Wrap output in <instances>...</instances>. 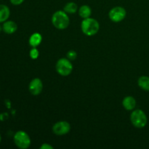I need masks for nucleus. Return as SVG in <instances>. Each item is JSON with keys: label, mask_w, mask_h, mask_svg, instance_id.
I'll return each mask as SVG.
<instances>
[{"label": "nucleus", "mask_w": 149, "mask_h": 149, "mask_svg": "<svg viewBox=\"0 0 149 149\" xmlns=\"http://www.w3.org/2000/svg\"><path fill=\"white\" fill-rule=\"evenodd\" d=\"M14 143L17 148L20 149H26L31 146V138L26 132L19 130L15 134Z\"/></svg>", "instance_id": "4"}, {"label": "nucleus", "mask_w": 149, "mask_h": 149, "mask_svg": "<svg viewBox=\"0 0 149 149\" xmlns=\"http://www.w3.org/2000/svg\"><path fill=\"white\" fill-rule=\"evenodd\" d=\"M79 14L82 18H87L91 16L92 10L88 5H83L79 10Z\"/></svg>", "instance_id": "14"}, {"label": "nucleus", "mask_w": 149, "mask_h": 149, "mask_svg": "<svg viewBox=\"0 0 149 149\" xmlns=\"http://www.w3.org/2000/svg\"><path fill=\"white\" fill-rule=\"evenodd\" d=\"M138 86L145 91H149V77L143 76L138 79Z\"/></svg>", "instance_id": "13"}, {"label": "nucleus", "mask_w": 149, "mask_h": 149, "mask_svg": "<svg viewBox=\"0 0 149 149\" xmlns=\"http://www.w3.org/2000/svg\"><path fill=\"white\" fill-rule=\"evenodd\" d=\"M42 40V35L39 33H34L30 36L29 39V45L32 47H36L41 44Z\"/></svg>", "instance_id": "12"}, {"label": "nucleus", "mask_w": 149, "mask_h": 149, "mask_svg": "<svg viewBox=\"0 0 149 149\" xmlns=\"http://www.w3.org/2000/svg\"><path fill=\"white\" fill-rule=\"evenodd\" d=\"M1 30H2V27H1V25H0V33H1Z\"/></svg>", "instance_id": "20"}, {"label": "nucleus", "mask_w": 149, "mask_h": 149, "mask_svg": "<svg viewBox=\"0 0 149 149\" xmlns=\"http://www.w3.org/2000/svg\"><path fill=\"white\" fill-rule=\"evenodd\" d=\"M40 148H42V149H52L53 148V147L48 143H43L42 145V146H40Z\"/></svg>", "instance_id": "19"}, {"label": "nucleus", "mask_w": 149, "mask_h": 149, "mask_svg": "<svg viewBox=\"0 0 149 149\" xmlns=\"http://www.w3.org/2000/svg\"><path fill=\"white\" fill-rule=\"evenodd\" d=\"M124 108L127 111H132L136 106V100L132 96H127L122 101Z\"/></svg>", "instance_id": "10"}, {"label": "nucleus", "mask_w": 149, "mask_h": 149, "mask_svg": "<svg viewBox=\"0 0 149 149\" xmlns=\"http://www.w3.org/2000/svg\"><path fill=\"white\" fill-rule=\"evenodd\" d=\"M17 26L13 20H6L4 22L2 26V30L4 33L7 34H12L14 33L17 31Z\"/></svg>", "instance_id": "9"}, {"label": "nucleus", "mask_w": 149, "mask_h": 149, "mask_svg": "<svg viewBox=\"0 0 149 149\" xmlns=\"http://www.w3.org/2000/svg\"><path fill=\"white\" fill-rule=\"evenodd\" d=\"M42 89H43V84L39 78L33 79L29 85V92L33 95H38L40 94L42 91Z\"/></svg>", "instance_id": "8"}, {"label": "nucleus", "mask_w": 149, "mask_h": 149, "mask_svg": "<svg viewBox=\"0 0 149 149\" xmlns=\"http://www.w3.org/2000/svg\"><path fill=\"white\" fill-rule=\"evenodd\" d=\"M29 55H30V57L31 59L36 60L37 59L38 57H39V52L36 47H33L31 49L30 52H29Z\"/></svg>", "instance_id": "16"}, {"label": "nucleus", "mask_w": 149, "mask_h": 149, "mask_svg": "<svg viewBox=\"0 0 149 149\" xmlns=\"http://www.w3.org/2000/svg\"><path fill=\"white\" fill-rule=\"evenodd\" d=\"M66 56L68 60H70V61H74V60H75L76 58H77V54L75 51L71 49V50H69L68 52H67Z\"/></svg>", "instance_id": "17"}, {"label": "nucleus", "mask_w": 149, "mask_h": 149, "mask_svg": "<svg viewBox=\"0 0 149 149\" xmlns=\"http://www.w3.org/2000/svg\"><path fill=\"white\" fill-rule=\"evenodd\" d=\"M1 134H0V143H1Z\"/></svg>", "instance_id": "21"}, {"label": "nucleus", "mask_w": 149, "mask_h": 149, "mask_svg": "<svg viewBox=\"0 0 149 149\" xmlns=\"http://www.w3.org/2000/svg\"><path fill=\"white\" fill-rule=\"evenodd\" d=\"M71 130V125L68 122L60 121L52 127V132L56 135H64L68 134Z\"/></svg>", "instance_id": "7"}, {"label": "nucleus", "mask_w": 149, "mask_h": 149, "mask_svg": "<svg viewBox=\"0 0 149 149\" xmlns=\"http://www.w3.org/2000/svg\"><path fill=\"white\" fill-rule=\"evenodd\" d=\"M24 1V0H10V2L13 5H20Z\"/></svg>", "instance_id": "18"}, {"label": "nucleus", "mask_w": 149, "mask_h": 149, "mask_svg": "<svg viewBox=\"0 0 149 149\" xmlns=\"http://www.w3.org/2000/svg\"><path fill=\"white\" fill-rule=\"evenodd\" d=\"M10 11L9 7L4 4H0V23H4L8 20Z\"/></svg>", "instance_id": "11"}, {"label": "nucleus", "mask_w": 149, "mask_h": 149, "mask_svg": "<svg viewBox=\"0 0 149 149\" xmlns=\"http://www.w3.org/2000/svg\"><path fill=\"white\" fill-rule=\"evenodd\" d=\"M81 29L83 33L89 36L95 35L100 29V24L97 20L92 17L84 18L81 23Z\"/></svg>", "instance_id": "1"}, {"label": "nucleus", "mask_w": 149, "mask_h": 149, "mask_svg": "<svg viewBox=\"0 0 149 149\" xmlns=\"http://www.w3.org/2000/svg\"><path fill=\"white\" fill-rule=\"evenodd\" d=\"M52 23L56 29L63 30L69 26V17L65 11L58 10L55 12L52 17Z\"/></svg>", "instance_id": "2"}, {"label": "nucleus", "mask_w": 149, "mask_h": 149, "mask_svg": "<svg viewBox=\"0 0 149 149\" xmlns=\"http://www.w3.org/2000/svg\"><path fill=\"white\" fill-rule=\"evenodd\" d=\"M126 10L122 7H113L109 13V18L114 23H119V22L122 21L126 17Z\"/></svg>", "instance_id": "6"}, {"label": "nucleus", "mask_w": 149, "mask_h": 149, "mask_svg": "<svg viewBox=\"0 0 149 149\" xmlns=\"http://www.w3.org/2000/svg\"><path fill=\"white\" fill-rule=\"evenodd\" d=\"M56 71L60 75L66 77L71 74L73 71V65L68 58H61L57 62L55 65Z\"/></svg>", "instance_id": "5"}, {"label": "nucleus", "mask_w": 149, "mask_h": 149, "mask_svg": "<svg viewBox=\"0 0 149 149\" xmlns=\"http://www.w3.org/2000/svg\"><path fill=\"white\" fill-rule=\"evenodd\" d=\"M130 120L132 125L137 128H143L148 122L146 114L141 109H136L132 112Z\"/></svg>", "instance_id": "3"}, {"label": "nucleus", "mask_w": 149, "mask_h": 149, "mask_svg": "<svg viewBox=\"0 0 149 149\" xmlns=\"http://www.w3.org/2000/svg\"><path fill=\"white\" fill-rule=\"evenodd\" d=\"M78 10L77 4L74 2H68L64 7L63 10L67 14H73L75 13Z\"/></svg>", "instance_id": "15"}]
</instances>
